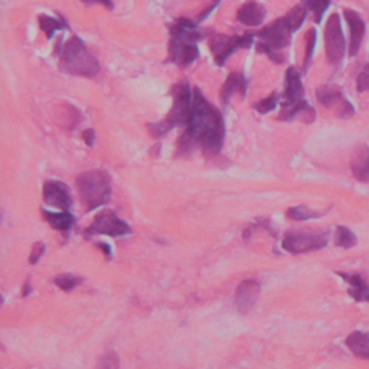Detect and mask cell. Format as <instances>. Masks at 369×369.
<instances>
[{
	"label": "cell",
	"instance_id": "cell-1",
	"mask_svg": "<svg viewBox=\"0 0 369 369\" xmlns=\"http://www.w3.org/2000/svg\"><path fill=\"white\" fill-rule=\"evenodd\" d=\"M224 139L226 124L219 110L204 97L199 88H195L189 123L177 140V155L187 156L195 147H201L208 156L218 155Z\"/></svg>",
	"mask_w": 369,
	"mask_h": 369
},
{
	"label": "cell",
	"instance_id": "cell-2",
	"mask_svg": "<svg viewBox=\"0 0 369 369\" xmlns=\"http://www.w3.org/2000/svg\"><path fill=\"white\" fill-rule=\"evenodd\" d=\"M197 26L198 23L188 18H180L170 26L169 62L179 66H188L199 57L197 44L204 38V35L197 30Z\"/></svg>",
	"mask_w": 369,
	"mask_h": 369
},
{
	"label": "cell",
	"instance_id": "cell-3",
	"mask_svg": "<svg viewBox=\"0 0 369 369\" xmlns=\"http://www.w3.org/2000/svg\"><path fill=\"white\" fill-rule=\"evenodd\" d=\"M173 105L168 117L159 123L149 124V131L155 139L166 136L173 127H187L192 113L194 94L187 81H180L172 88Z\"/></svg>",
	"mask_w": 369,
	"mask_h": 369
},
{
	"label": "cell",
	"instance_id": "cell-4",
	"mask_svg": "<svg viewBox=\"0 0 369 369\" xmlns=\"http://www.w3.org/2000/svg\"><path fill=\"white\" fill-rule=\"evenodd\" d=\"M59 66L71 76L86 78H93L100 72L97 58L88 52L78 36H72L59 52Z\"/></svg>",
	"mask_w": 369,
	"mask_h": 369
},
{
	"label": "cell",
	"instance_id": "cell-5",
	"mask_svg": "<svg viewBox=\"0 0 369 369\" xmlns=\"http://www.w3.org/2000/svg\"><path fill=\"white\" fill-rule=\"evenodd\" d=\"M77 189L86 209L93 211L112 199V179L104 170L84 172L77 177Z\"/></svg>",
	"mask_w": 369,
	"mask_h": 369
},
{
	"label": "cell",
	"instance_id": "cell-6",
	"mask_svg": "<svg viewBox=\"0 0 369 369\" xmlns=\"http://www.w3.org/2000/svg\"><path fill=\"white\" fill-rule=\"evenodd\" d=\"M254 42V33H244L242 36L237 35H224L218 33L213 35L209 40V49L213 54L215 62L219 66H224L227 59L238 49H247L252 47Z\"/></svg>",
	"mask_w": 369,
	"mask_h": 369
},
{
	"label": "cell",
	"instance_id": "cell-7",
	"mask_svg": "<svg viewBox=\"0 0 369 369\" xmlns=\"http://www.w3.org/2000/svg\"><path fill=\"white\" fill-rule=\"evenodd\" d=\"M324 47L326 57L332 65L342 62L346 51L345 36L341 26V18L338 13H332L324 26Z\"/></svg>",
	"mask_w": 369,
	"mask_h": 369
},
{
	"label": "cell",
	"instance_id": "cell-8",
	"mask_svg": "<svg viewBox=\"0 0 369 369\" xmlns=\"http://www.w3.org/2000/svg\"><path fill=\"white\" fill-rule=\"evenodd\" d=\"M327 242H329V233L308 234L299 231H290L284 235L281 245L287 252L303 254V252L319 251L324 248Z\"/></svg>",
	"mask_w": 369,
	"mask_h": 369
},
{
	"label": "cell",
	"instance_id": "cell-9",
	"mask_svg": "<svg viewBox=\"0 0 369 369\" xmlns=\"http://www.w3.org/2000/svg\"><path fill=\"white\" fill-rule=\"evenodd\" d=\"M131 233L130 226H127L123 219H120L113 211L104 209L95 218L94 223L87 228L88 235L104 234L110 237H122Z\"/></svg>",
	"mask_w": 369,
	"mask_h": 369
},
{
	"label": "cell",
	"instance_id": "cell-10",
	"mask_svg": "<svg viewBox=\"0 0 369 369\" xmlns=\"http://www.w3.org/2000/svg\"><path fill=\"white\" fill-rule=\"evenodd\" d=\"M291 33H293V30L283 16V18L271 22L269 26L263 28L260 32H257L255 35L262 40L263 45L279 52V51H281V49H284L290 45Z\"/></svg>",
	"mask_w": 369,
	"mask_h": 369
},
{
	"label": "cell",
	"instance_id": "cell-11",
	"mask_svg": "<svg viewBox=\"0 0 369 369\" xmlns=\"http://www.w3.org/2000/svg\"><path fill=\"white\" fill-rule=\"evenodd\" d=\"M316 98L322 105L334 110L336 117L339 119H351L355 115L353 105L344 97L342 91L335 86L319 87L316 90Z\"/></svg>",
	"mask_w": 369,
	"mask_h": 369
},
{
	"label": "cell",
	"instance_id": "cell-12",
	"mask_svg": "<svg viewBox=\"0 0 369 369\" xmlns=\"http://www.w3.org/2000/svg\"><path fill=\"white\" fill-rule=\"evenodd\" d=\"M44 202L61 211H66L72 205V198L65 183L48 180L44 184Z\"/></svg>",
	"mask_w": 369,
	"mask_h": 369
},
{
	"label": "cell",
	"instance_id": "cell-13",
	"mask_svg": "<svg viewBox=\"0 0 369 369\" xmlns=\"http://www.w3.org/2000/svg\"><path fill=\"white\" fill-rule=\"evenodd\" d=\"M305 88L300 80L299 71L290 66L286 72V88H284V101L281 102V107H290L303 101Z\"/></svg>",
	"mask_w": 369,
	"mask_h": 369
},
{
	"label": "cell",
	"instance_id": "cell-14",
	"mask_svg": "<svg viewBox=\"0 0 369 369\" xmlns=\"http://www.w3.org/2000/svg\"><path fill=\"white\" fill-rule=\"evenodd\" d=\"M258 296H260V284L254 280L242 281L235 293V305L238 312L247 315L257 303Z\"/></svg>",
	"mask_w": 369,
	"mask_h": 369
},
{
	"label": "cell",
	"instance_id": "cell-15",
	"mask_svg": "<svg viewBox=\"0 0 369 369\" xmlns=\"http://www.w3.org/2000/svg\"><path fill=\"white\" fill-rule=\"evenodd\" d=\"M344 16H345V19L349 25V30H351V41H349V51L348 52H349V57L352 58V57H356L359 49H361L366 26H365L363 19L355 11L345 9Z\"/></svg>",
	"mask_w": 369,
	"mask_h": 369
},
{
	"label": "cell",
	"instance_id": "cell-16",
	"mask_svg": "<svg viewBox=\"0 0 369 369\" xmlns=\"http://www.w3.org/2000/svg\"><path fill=\"white\" fill-rule=\"evenodd\" d=\"M294 119H300L306 124L313 123L315 119H316L315 108L309 102H306L305 100L298 102V104H294V105H290V107H281L279 120L291 122Z\"/></svg>",
	"mask_w": 369,
	"mask_h": 369
},
{
	"label": "cell",
	"instance_id": "cell-17",
	"mask_svg": "<svg viewBox=\"0 0 369 369\" xmlns=\"http://www.w3.org/2000/svg\"><path fill=\"white\" fill-rule=\"evenodd\" d=\"M247 93V81L245 77L242 76L241 72H233L228 76L227 81L224 83L223 88H221L219 97H221V102L223 105H227L228 101L235 95L240 94L241 98L245 97Z\"/></svg>",
	"mask_w": 369,
	"mask_h": 369
},
{
	"label": "cell",
	"instance_id": "cell-18",
	"mask_svg": "<svg viewBox=\"0 0 369 369\" xmlns=\"http://www.w3.org/2000/svg\"><path fill=\"white\" fill-rule=\"evenodd\" d=\"M266 19V9L260 5L250 0L244 4L237 13V20L245 26H260Z\"/></svg>",
	"mask_w": 369,
	"mask_h": 369
},
{
	"label": "cell",
	"instance_id": "cell-19",
	"mask_svg": "<svg viewBox=\"0 0 369 369\" xmlns=\"http://www.w3.org/2000/svg\"><path fill=\"white\" fill-rule=\"evenodd\" d=\"M351 168L353 176L359 182L369 180V147L366 144H359L352 153Z\"/></svg>",
	"mask_w": 369,
	"mask_h": 369
},
{
	"label": "cell",
	"instance_id": "cell-20",
	"mask_svg": "<svg viewBox=\"0 0 369 369\" xmlns=\"http://www.w3.org/2000/svg\"><path fill=\"white\" fill-rule=\"evenodd\" d=\"M349 286L348 293L355 302H369V284L359 274L338 273Z\"/></svg>",
	"mask_w": 369,
	"mask_h": 369
},
{
	"label": "cell",
	"instance_id": "cell-21",
	"mask_svg": "<svg viewBox=\"0 0 369 369\" xmlns=\"http://www.w3.org/2000/svg\"><path fill=\"white\" fill-rule=\"evenodd\" d=\"M348 349L359 359H369V335L362 332H352L346 338Z\"/></svg>",
	"mask_w": 369,
	"mask_h": 369
},
{
	"label": "cell",
	"instance_id": "cell-22",
	"mask_svg": "<svg viewBox=\"0 0 369 369\" xmlns=\"http://www.w3.org/2000/svg\"><path fill=\"white\" fill-rule=\"evenodd\" d=\"M44 216L49 223V226L57 230V231H69L76 223V218H74L69 212L62 211V212H51V211H44Z\"/></svg>",
	"mask_w": 369,
	"mask_h": 369
},
{
	"label": "cell",
	"instance_id": "cell-23",
	"mask_svg": "<svg viewBox=\"0 0 369 369\" xmlns=\"http://www.w3.org/2000/svg\"><path fill=\"white\" fill-rule=\"evenodd\" d=\"M306 16H308V9H306V6L298 5V6H294L293 9H290V11L287 12V15H284V19H286V22L288 23V26L291 28V30L296 32V30L300 29V26L303 25Z\"/></svg>",
	"mask_w": 369,
	"mask_h": 369
},
{
	"label": "cell",
	"instance_id": "cell-24",
	"mask_svg": "<svg viewBox=\"0 0 369 369\" xmlns=\"http://www.w3.org/2000/svg\"><path fill=\"white\" fill-rule=\"evenodd\" d=\"M335 244L342 248H352L358 244L356 235L346 227H338L335 234Z\"/></svg>",
	"mask_w": 369,
	"mask_h": 369
},
{
	"label": "cell",
	"instance_id": "cell-25",
	"mask_svg": "<svg viewBox=\"0 0 369 369\" xmlns=\"http://www.w3.org/2000/svg\"><path fill=\"white\" fill-rule=\"evenodd\" d=\"M38 20H40L41 29L47 33V38H48V40L52 38L54 33H55L57 30H61V29L66 28L65 22H61V20L54 19V18L47 16V15H41V16L38 18Z\"/></svg>",
	"mask_w": 369,
	"mask_h": 369
},
{
	"label": "cell",
	"instance_id": "cell-26",
	"mask_svg": "<svg viewBox=\"0 0 369 369\" xmlns=\"http://www.w3.org/2000/svg\"><path fill=\"white\" fill-rule=\"evenodd\" d=\"M302 2L306 6V9L313 13L316 23L322 20L324 12L330 6V0H302Z\"/></svg>",
	"mask_w": 369,
	"mask_h": 369
},
{
	"label": "cell",
	"instance_id": "cell-27",
	"mask_svg": "<svg viewBox=\"0 0 369 369\" xmlns=\"http://www.w3.org/2000/svg\"><path fill=\"white\" fill-rule=\"evenodd\" d=\"M320 215H322L320 212H316L308 206H293L287 211V216L294 221H306V219L317 218Z\"/></svg>",
	"mask_w": 369,
	"mask_h": 369
},
{
	"label": "cell",
	"instance_id": "cell-28",
	"mask_svg": "<svg viewBox=\"0 0 369 369\" xmlns=\"http://www.w3.org/2000/svg\"><path fill=\"white\" fill-rule=\"evenodd\" d=\"M279 100H280V95L277 93H273L270 97L255 102L252 105V108L255 110V112L260 113V115H267V113L273 112V110L277 107Z\"/></svg>",
	"mask_w": 369,
	"mask_h": 369
},
{
	"label": "cell",
	"instance_id": "cell-29",
	"mask_svg": "<svg viewBox=\"0 0 369 369\" xmlns=\"http://www.w3.org/2000/svg\"><path fill=\"white\" fill-rule=\"evenodd\" d=\"M120 368V361L117 353L115 352H105L104 355L100 356L97 369H119Z\"/></svg>",
	"mask_w": 369,
	"mask_h": 369
},
{
	"label": "cell",
	"instance_id": "cell-30",
	"mask_svg": "<svg viewBox=\"0 0 369 369\" xmlns=\"http://www.w3.org/2000/svg\"><path fill=\"white\" fill-rule=\"evenodd\" d=\"M80 283H81V279H78L76 276H71V274H62V276H58L55 279V284L59 288H62L64 291L74 290Z\"/></svg>",
	"mask_w": 369,
	"mask_h": 369
},
{
	"label": "cell",
	"instance_id": "cell-31",
	"mask_svg": "<svg viewBox=\"0 0 369 369\" xmlns=\"http://www.w3.org/2000/svg\"><path fill=\"white\" fill-rule=\"evenodd\" d=\"M315 45H316V30L315 29H309L308 36H306V55H305V64H303V69L305 71H308V66H309V64L312 61Z\"/></svg>",
	"mask_w": 369,
	"mask_h": 369
},
{
	"label": "cell",
	"instance_id": "cell-32",
	"mask_svg": "<svg viewBox=\"0 0 369 369\" xmlns=\"http://www.w3.org/2000/svg\"><path fill=\"white\" fill-rule=\"evenodd\" d=\"M356 88L359 93L369 91V64L361 71L356 80Z\"/></svg>",
	"mask_w": 369,
	"mask_h": 369
},
{
	"label": "cell",
	"instance_id": "cell-33",
	"mask_svg": "<svg viewBox=\"0 0 369 369\" xmlns=\"http://www.w3.org/2000/svg\"><path fill=\"white\" fill-rule=\"evenodd\" d=\"M45 252V244L44 242H35L29 255V263L30 264H36L40 262V258L42 257V254Z\"/></svg>",
	"mask_w": 369,
	"mask_h": 369
},
{
	"label": "cell",
	"instance_id": "cell-34",
	"mask_svg": "<svg viewBox=\"0 0 369 369\" xmlns=\"http://www.w3.org/2000/svg\"><path fill=\"white\" fill-rule=\"evenodd\" d=\"M83 140L86 141V144L88 147H93L94 146V140H95V133L93 129H86L83 131Z\"/></svg>",
	"mask_w": 369,
	"mask_h": 369
},
{
	"label": "cell",
	"instance_id": "cell-35",
	"mask_svg": "<svg viewBox=\"0 0 369 369\" xmlns=\"http://www.w3.org/2000/svg\"><path fill=\"white\" fill-rule=\"evenodd\" d=\"M90 4H100L102 6H105L107 9L112 11L115 6H113V0H90Z\"/></svg>",
	"mask_w": 369,
	"mask_h": 369
},
{
	"label": "cell",
	"instance_id": "cell-36",
	"mask_svg": "<svg viewBox=\"0 0 369 369\" xmlns=\"http://www.w3.org/2000/svg\"><path fill=\"white\" fill-rule=\"evenodd\" d=\"M98 247H100L102 251H105V254H107L108 257H110V254H112V250H110V247H108L107 244H101V242H100Z\"/></svg>",
	"mask_w": 369,
	"mask_h": 369
},
{
	"label": "cell",
	"instance_id": "cell-37",
	"mask_svg": "<svg viewBox=\"0 0 369 369\" xmlns=\"http://www.w3.org/2000/svg\"><path fill=\"white\" fill-rule=\"evenodd\" d=\"M29 293H30V284H29V281H26V284H25V287H23V291H22L23 298H26Z\"/></svg>",
	"mask_w": 369,
	"mask_h": 369
},
{
	"label": "cell",
	"instance_id": "cell-38",
	"mask_svg": "<svg viewBox=\"0 0 369 369\" xmlns=\"http://www.w3.org/2000/svg\"><path fill=\"white\" fill-rule=\"evenodd\" d=\"M83 2H86V4H88V2H90V0H83Z\"/></svg>",
	"mask_w": 369,
	"mask_h": 369
}]
</instances>
